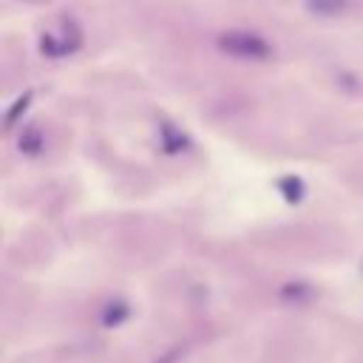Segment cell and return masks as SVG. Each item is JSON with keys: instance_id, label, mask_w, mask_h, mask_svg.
<instances>
[{"instance_id": "7a4b0ae2", "label": "cell", "mask_w": 363, "mask_h": 363, "mask_svg": "<svg viewBox=\"0 0 363 363\" xmlns=\"http://www.w3.org/2000/svg\"><path fill=\"white\" fill-rule=\"evenodd\" d=\"M130 315V309H128V303L125 301H111V303H105V309H102V326H119L125 318Z\"/></svg>"}, {"instance_id": "8992f818", "label": "cell", "mask_w": 363, "mask_h": 363, "mask_svg": "<svg viewBox=\"0 0 363 363\" xmlns=\"http://www.w3.org/2000/svg\"><path fill=\"white\" fill-rule=\"evenodd\" d=\"M346 6H349L346 0H309V9L318 11V14H337Z\"/></svg>"}, {"instance_id": "3957f363", "label": "cell", "mask_w": 363, "mask_h": 363, "mask_svg": "<svg viewBox=\"0 0 363 363\" xmlns=\"http://www.w3.org/2000/svg\"><path fill=\"white\" fill-rule=\"evenodd\" d=\"M278 190L284 193V199H286L289 204H298V201L303 199V182H301L298 176H284V179L278 182Z\"/></svg>"}, {"instance_id": "5b68a950", "label": "cell", "mask_w": 363, "mask_h": 363, "mask_svg": "<svg viewBox=\"0 0 363 363\" xmlns=\"http://www.w3.org/2000/svg\"><path fill=\"white\" fill-rule=\"evenodd\" d=\"M28 102H31V91H26L23 96H17V99H14V105H11V108H9V113H6V130H9V128L23 116V111L28 108Z\"/></svg>"}, {"instance_id": "52a82bcc", "label": "cell", "mask_w": 363, "mask_h": 363, "mask_svg": "<svg viewBox=\"0 0 363 363\" xmlns=\"http://www.w3.org/2000/svg\"><path fill=\"white\" fill-rule=\"evenodd\" d=\"M176 357H179V349H173V352H167V354H162L156 363H176Z\"/></svg>"}, {"instance_id": "6da1fadb", "label": "cell", "mask_w": 363, "mask_h": 363, "mask_svg": "<svg viewBox=\"0 0 363 363\" xmlns=\"http://www.w3.org/2000/svg\"><path fill=\"white\" fill-rule=\"evenodd\" d=\"M218 45H221V51H227L233 57H241V60H264V57H269L267 40H261L258 34H250V31H224L218 37Z\"/></svg>"}, {"instance_id": "277c9868", "label": "cell", "mask_w": 363, "mask_h": 363, "mask_svg": "<svg viewBox=\"0 0 363 363\" xmlns=\"http://www.w3.org/2000/svg\"><path fill=\"white\" fill-rule=\"evenodd\" d=\"M17 145H20L23 153H31V156H34V153H40V147H43V136H40L37 128H26V130L20 133V142H17Z\"/></svg>"}]
</instances>
